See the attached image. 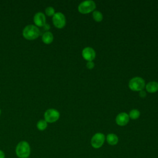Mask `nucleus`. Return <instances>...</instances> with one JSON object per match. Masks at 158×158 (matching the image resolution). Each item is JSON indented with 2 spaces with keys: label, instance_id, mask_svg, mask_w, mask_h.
Masks as SVG:
<instances>
[{
  "label": "nucleus",
  "instance_id": "1",
  "mask_svg": "<svg viewBox=\"0 0 158 158\" xmlns=\"http://www.w3.org/2000/svg\"><path fill=\"white\" fill-rule=\"evenodd\" d=\"M30 144L25 141H20L15 148V154L19 158H28L30 154Z\"/></svg>",
  "mask_w": 158,
  "mask_h": 158
},
{
  "label": "nucleus",
  "instance_id": "2",
  "mask_svg": "<svg viewBox=\"0 0 158 158\" xmlns=\"http://www.w3.org/2000/svg\"><path fill=\"white\" fill-rule=\"evenodd\" d=\"M40 34L38 27L34 25H28L23 30V36L28 40H33L36 39Z\"/></svg>",
  "mask_w": 158,
  "mask_h": 158
},
{
  "label": "nucleus",
  "instance_id": "3",
  "mask_svg": "<svg viewBox=\"0 0 158 158\" xmlns=\"http://www.w3.org/2000/svg\"><path fill=\"white\" fill-rule=\"evenodd\" d=\"M146 86L144 79L139 77L132 78L128 83L129 88L133 91H141Z\"/></svg>",
  "mask_w": 158,
  "mask_h": 158
},
{
  "label": "nucleus",
  "instance_id": "4",
  "mask_svg": "<svg viewBox=\"0 0 158 158\" xmlns=\"http://www.w3.org/2000/svg\"><path fill=\"white\" fill-rule=\"evenodd\" d=\"M96 9V3L91 0L85 1L80 3L78 6L79 12L83 14H89L94 11Z\"/></svg>",
  "mask_w": 158,
  "mask_h": 158
},
{
  "label": "nucleus",
  "instance_id": "5",
  "mask_svg": "<svg viewBox=\"0 0 158 158\" xmlns=\"http://www.w3.org/2000/svg\"><path fill=\"white\" fill-rule=\"evenodd\" d=\"M106 140L105 135L102 133H95L91 139V145L95 149H99L102 146Z\"/></svg>",
  "mask_w": 158,
  "mask_h": 158
},
{
  "label": "nucleus",
  "instance_id": "6",
  "mask_svg": "<svg viewBox=\"0 0 158 158\" xmlns=\"http://www.w3.org/2000/svg\"><path fill=\"white\" fill-rule=\"evenodd\" d=\"M44 117L47 123H54L59 118L60 113L55 109H48L44 112Z\"/></svg>",
  "mask_w": 158,
  "mask_h": 158
},
{
  "label": "nucleus",
  "instance_id": "7",
  "mask_svg": "<svg viewBox=\"0 0 158 158\" xmlns=\"http://www.w3.org/2000/svg\"><path fill=\"white\" fill-rule=\"evenodd\" d=\"M52 23L54 25L58 28H62L66 23L65 17L62 12H58L52 16Z\"/></svg>",
  "mask_w": 158,
  "mask_h": 158
},
{
  "label": "nucleus",
  "instance_id": "8",
  "mask_svg": "<svg viewBox=\"0 0 158 158\" xmlns=\"http://www.w3.org/2000/svg\"><path fill=\"white\" fill-rule=\"evenodd\" d=\"M83 59L87 61H93L96 57V52L93 48L91 47L85 48L81 52Z\"/></svg>",
  "mask_w": 158,
  "mask_h": 158
},
{
  "label": "nucleus",
  "instance_id": "9",
  "mask_svg": "<svg viewBox=\"0 0 158 158\" xmlns=\"http://www.w3.org/2000/svg\"><path fill=\"white\" fill-rule=\"evenodd\" d=\"M130 120L128 114L126 112H120L119 113L115 118L116 123L121 127L126 125Z\"/></svg>",
  "mask_w": 158,
  "mask_h": 158
},
{
  "label": "nucleus",
  "instance_id": "10",
  "mask_svg": "<svg viewBox=\"0 0 158 158\" xmlns=\"http://www.w3.org/2000/svg\"><path fill=\"white\" fill-rule=\"evenodd\" d=\"M33 22L36 27H43L46 23V17L41 12L36 13L33 17Z\"/></svg>",
  "mask_w": 158,
  "mask_h": 158
},
{
  "label": "nucleus",
  "instance_id": "11",
  "mask_svg": "<svg viewBox=\"0 0 158 158\" xmlns=\"http://www.w3.org/2000/svg\"><path fill=\"white\" fill-rule=\"evenodd\" d=\"M146 89L148 93H154L158 91V83L155 81L148 82L146 85Z\"/></svg>",
  "mask_w": 158,
  "mask_h": 158
},
{
  "label": "nucleus",
  "instance_id": "12",
  "mask_svg": "<svg viewBox=\"0 0 158 158\" xmlns=\"http://www.w3.org/2000/svg\"><path fill=\"white\" fill-rule=\"evenodd\" d=\"M106 141L109 145L114 146L118 143V138L114 133H109L106 136Z\"/></svg>",
  "mask_w": 158,
  "mask_h": 158
},
{
  "label": "nucleus",
  "instance_id": "13",
  "mask_svg": "<svg viewBox=\"0 0 158 158\" xmlns=\"http://www.w3.org/2000/svg\"><path fill=\"white\" fill-rule=\"evenodd\" d=\"M54 36L51 31H46L42 35V41L45 44H50L53 41Z\"/></svg>",
  "mask_w": 158,
  "mask_h": 158
},
{
  "label": "nucleus",
  "instance_id": "14",
  "mask_svg": "<svg viewBox=\"0 0 158 158\" xmlns=\"http://www.w3.org/2000/svg\"><path fill=\"white\" fill-rule=\"evenodd\" d=\"M129 118L132 120H136L138 119L140 116V112L137 109H132L130 111L128 114Z\"/></svg>",
  "mask_w": 158,
  "mask_h": 158
},
{
  "label": "nucleus",
  "instance_id": "15",
  "mask_svg": "<svg viewBox=\"0 0 158 158\" xmlns=\"http://www.w3.org/2000/svg\"><path fill=\"white\" fill-rule=\"evenodd\" d=\"M93 17L94 21L97 22H100L103 19V15L98 10H94L93 12Z\"/></svg>",
  "mask_w": 158,
  "mask_h": 158
},
{
  "label": "nucleus",
  "instance_id": "16",
  "mask_svg": "<svg viewBox=\"0 0 158 158\" xmlns=\"http://www.w3.org/2000/svg\"><path fill=\"white\" fill-rule=\"evenodd\" d=\"M48 127V123L45 120H40L36 123L37 128L40 131L44 130Z\"/></svg>",
  "mask_w": 158,
  "mask_h": 158
},
{
  "label": "nucleus",
  "instance_id": "17",
  "mask_svg": "<svg viewBox=\"0 0 158 158\" xmlns=\"http://www.w3.org/2000/svg\"><path fill=\"white\" fill-rule=\"evenodd\" d=\"M45 13L48 16H53L55 14V10L52 7L49 6L46 8Z\"/></svg>",
  "mask_w": 158,
  "mask_h": 158
},
{
  "label": "nucleus",
  "instance_id": "18",
  "mask_svg": "<svg viewBox=\"0 0 158 158\" xmlns=\"http://www.w3.org/2000/svg\"><path fill=\"white\" fill-rule=\"evenodd\" d=\"M94 67V63L93 61H88L86 64V67L88 69H93Z\"/></svg>",
  "mask_w": 158,
  "mask_h": 158
},
{
  "label": "nucleus",
  "instance_id": "19",
  "mask_svg": "<svg viewBox=\"0 0 158 158\" xmlns=\"http://www.w3.org/2000/svg\"><path fill=\"white\" fill-rule=\"evenodd\" d=\"M139 95L141 98H144L146 96V93L144 91L142 90L141 91H139Z\"/></svg>",
  "mask_w": 158,
  "mask_h": 158
},
{
  "label": "nucleus",
  "instance_id": "20",
  "mask_svg": "<svg viewBox=\"0 0 158 158\" xmlns=\"http://www.w3.org/2000/svg\"><path fill=\"white\" fill-rule=\"evenodd\" d=\"M43 27L44 28V30H46V31H48V30L50 28V25L48 23H45V25Z\"/></svg>",
  "mask_w": 158,
  "mask_h": 158
},
{
  "label": "nucleus",
  "instance_id": "21",
  "mask_svg": "<svg viewBox=\"0 0 158 158\" xmlns=\"http://www.w3.org/2000/svg\"><path fill=\"white\" fill-rule=\"evenodd\" d=\"M0 158H5V154L1 149H0Z\"/></svg>",
  "mask_w": 158,
  "mask_h": 158
},
{
  "label": "nucleus",
  "instance_id": "22",
  "mask_svg": "<svg viewBox=\"0 0 158 158\" xmlns=\"http://www.w3.org/2000/svg\"><path fill=\"white\" fill-rule=\"evenodd\" d=\"M1 109H0V115H1Z\"/></svg>",
  "mask_w": 158,
  "mask_h": 158
},
{
  "label": "nucleus",
  "instance_id": "23",
  "mask_svg": "<svg viewBox=\"0 0 158 158\" xmlns=\"http://www.w3.org/2000/svg\"></svg>",
  "mask_w": 158,
  "mask_h": 158
}]
</instances>
